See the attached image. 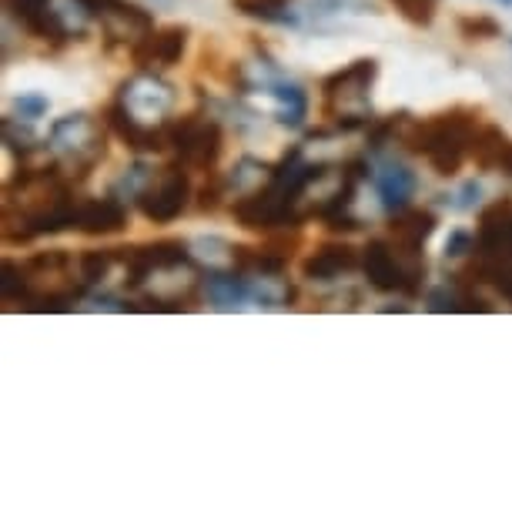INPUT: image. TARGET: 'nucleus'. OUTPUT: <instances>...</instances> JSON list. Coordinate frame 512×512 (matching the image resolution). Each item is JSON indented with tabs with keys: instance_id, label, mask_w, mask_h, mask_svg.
Returning <instances> with one entry per match:
<instances>
[{
	"instance_id": "f257e3e1",
	"label": "nucleus",
	"mask_w": 512,
	"mask_h": 512,
	"mask_svg": "<svg viewBox=\"0 0 512 512\" xmlns=\"http://www.w3.org/2000/svg\"><path fill=\"white\" fill-rule=\"evenodd\" d=\"M77 181L64 164L24 168L7 181L4 191V238L7 245H27L34 238L74 231L81 198L74 195Z\"/></svg>"
},
{
	"instance_id": "f03ea898",
	"label": "nucleus",
	"mask_w": 512,
	"mask_h": 512,
	"mask_svg": "<svg viewBox=\"0 0 512 512\" xmlns=\"http://www.w3.org/2000/svg\"><path fill=\"white\" fill-rule=\"evenodd\" d=\"M91 288L81 275V258L71 251L51 248L27 255L21 262L7 258L4 262V302L41 308V312H61L81 302Z\"/></svg>"
},
{
	"instance_id": "7ed1b4c3",
	"label": "nucleus",
	"mask_w": 512,
	"mask_h": 512,
	"mask_svg": "<svg viewBox=\"0 0 512 512\" xmlns=\"http://www.w3.org/2000/svg\"><path fill=\"white\" fill-rule=\"evenodd\" d=\"M479 128V108H452L422 121L409 118L399 141L405 144V151L419 154L436 175L452 178L462 171V164L472 161V141H476Z\"/></svg>"
},
{
	"instance_id": "20e7f679",
	"label": "nucleus",
	"mask_w": 512,
	"mask_h": 512,
	"mask_svg": "<svg viewBox=\"0 0 512 512\" xmlns=\"http://www.w3.org/2000/svg\"><path fill=\"white\" fill-rule=\"evenodd\" d=\"M379 77V61L359 57L342 71L325 77L322 84V118L332 121L338 131H355L372 121V84Z\"/></svg>"
},
{
	"instance_id": "39448f33",
	"label": "nucleus",
	"mask_w": 512,
	"mask_h": 512,
	"mask_svg": "<svg viewBox=\"0 0 512 512\" xmlns=\"http://www.w3.org/2000/svg\"><path fill=\"white\" fill-rule=\"evenodd\" d=\"M362 272L375 292L382 295H409L422 292L425 278V258L422 251H409L395 245L392 238H372L362 248Z\"/></svg>"
},
{
	"instance_id": "423d86ee",
	"label": "nucleus",
	"mask_w": 512,
	"mask_h": 512,
	"mask_svg": "<svg viewBox=\"0 0 512 512\" xmlns=\"http://www.w3.org/2000/svg\"><path fill=\"white\" fill-rule=\"evenodd\" d=\"M168 151L185 168L208 175L225 151V134H221V124L208 118L205 111H191L185 118L168 121Z\"/></svg>"
},
{
	"instance_id": "0eeeda50",
	"label": "nucleus",
	"mask_w": 512,
	"mask_h": 512,
	"mask_svg": "<svg viewBox=\"0 0 512 512\" xmlns=\"http://www.w3.org/2000/svg\"><path fill=\"white\" fill-rule=\"evenodd\" d=\"M231 215H235L241 228L265 231V235H278V231H285V228H298L305 218L302 211H298V201L288 198L285 191H278L268 178L258 188L238 195L235 205H231Z\"/></svg>"
},
{
	"instance_id": "6e6552de",
	"label": "nucleus",
	"mask_w": 512,
	"mask_h": 512,
	"mask_svg": "<svg viewBox=\"0 0 512 512\" xmlns=\"http://www.w3.org/2000/svg\"><path fill=\"white\" fill-rule=\"evenodd\" d=\"M51 148L61 154L64 168H74L71 178H88L94 161L104 158V131L88 114H67L51 124Z\"/></svg>"
},
{
	"instance_id": "1a4fd4ad",
	"label": "nucleus",
	"mask_w": 512,
	"mask_h": 512,
	"mask_svg": "<svg viewBox=\"0 0 512 512\" xmlns=\"http://www.w3.org/2000/svg\"><path fill=\"white\" fill-rule=\"evenodd\" d=\"M138 211L154 225H168V221L181 218V211L191 201V178L188 168L181 161L168 164L161 171H151V178L144 181V188L134 195Z\"/></svg>"
},
{
	"instance_id": "9d476101",
	"label": "nucleus",
	"mask_w": 512,
	"mask_h": 512,
	"mask_svg": "<svg viewBox=\"0 0 512 512\" xmlns=\"http://www.w3.org/2000/svg\"><path fill=\"white\" fill-rule=\"evenodd\" d=\"M118 265H124V282L128 288H144L154 275H168L175 268L191 265L188 245L175 238H161L151 245H134V248H114Z\"/></svg>"
},
{
	"instance_id": "9b49d317",
	"label": "nucleus",
	"mask_w": 512,
	"mask_h": 512,
	"mask_svg": "<svg viewBox=\"0 0 512 512\" xmlns=\"http://www.w3.org/2000/svg\"><path fill=\"white\" fill-rule=\"evenodd\" d=\"M91 21L101 24L108 44H124L131 51L141 37L154 31V17L131 0H77Z\"/></svg>"
},
{
	"instance_id": "f8f14e48",
	"label": "nucleus",
	"mask_w": 512,
	"mask_h": 512,
	"mask_svg": "<svg viewBox=\"0 0 512 512\" xmlns=\"http://www.w3.org/2000/svg\"><path fill=\"white\" fill-rule=\"evenodd\" d=\"M114 101H121L144 124H168V114L175 108V91L161 77L144 71L138 77H131V81H124Z\"/></svg>"
},
{
	"instance_id": "ddd939ff",
	"label": "nucleus",
	"mask_w": 512,
	"mask_h": 512,
	"mask_svg": "<svg viewBox=\"0 0 512 512\" xmlns=\"http://www.w3.org/2000/svg\"><path fill=\"white\" fill-rule=\"evenodd\" d=\"M11 21H17L27 34L47 44H64L77 34L67 17L57 11L54 0H4Z\"/></svg>"
},
{
	"instance_id": "4468645a",
	"label": "nucleus",
	"mask_w": 512,
	"mask_h": 512,
	"mask_svg": "<svg viewBox=\"0 0 512 512\" xmlns=\"http://www.w3.org/2000/svg\"><path fill=\"white\" fill-rule=\"evenodd\" d=\"M188 47V27L185 24H168V27H154L148 37H141L131 47V61L141 71H161V67H175L185 57Z\"/></svg>"
},
{
	"instance_id": "2eb2a0df",
	"label": "nucleus",
	"mask_w": 512,
	"mask_h": 512,
	"mask_svg": "<svg viewBox=\"0 0 512 512\" xmlns=\"http://www.w3.org/2000/svg\"><path fill=\"white\" fill-rule=\"evenodd\" d=\"M108 128H111V134H118L131 151H144V154L168 151V124H144L134 118L121 101H111Z\"/></svg>"
},
{
	"instance_id": "dca6fc26",
	"label": "nucleus",
	"mask_w": 512,
	"mask_h": 512,
	"mask_svg": "<svg viewBox=\"0 0 512 512\" xmlns=\"http://www.w3.org/2000/svg\"><path fill=\"white\" fill-rule=\"evenodd\" d=\"M355 268H362V255L349 245H318L312 255L302 262V275L308 278V282H338V278L352 275Z\"/></svg>"
},
{
	"instance_id": "f3484780",
	"label": "nucleus",
	"mask_w": 512,
	"mask_h": 512,
	"mask_svg": "<svg viewBox=\"0 0 512 512\" xmlns=\"http://www.w3.org/2000/svg\"><path fill=\"white\" fill-rule=\"evenodd\" d=\"M124 225H128V208H124L121 198H81L74 231L91 238H104V235H118V231H124Z\"/></svg>"
},
{
	"instance_id": "a211bd4d",
	"label": "nucleus",
	"mask_w": 512,
	"mask_h": 512,
	"mask_svg": "<svg viewBox=\"0 0 512 512\" xmlns=\"http://www.w3.org/2000/svg\"><path fill=\"white\" fill-rule=\"evenodd\" d=\"M436 215H432L429 208H402L395 211L392 221H389V238L395 241V245L409 248V251H422L425 241H429L432 235H436Z\"/></svg>"
},
{
	"instance_id": "6ab92c4d",
	"label": "nucleus",
	"mask_w": 512,
	"mask_h": 512,
	"mask_svg": "<svg viewBox=\"0 0 512 512\" xmlns=\"http://www.w3.org/2000/svg\"><path fill=\"white\" fill-rule=\"evenodd\" d=\"M205 292L211 298V305L215 308H238L245 305L251 295H255V278H248L245 272H238V268H218V272H208L205 278Z\"/></svg>"
},
{
	"instance_id": "aec40b11",
	"label": "nucleus",
	"mask_w": 512,
	"mask_h": 512,
	"mask_svg": "<svg viewBox=\"0 0 512 512\" xmlns=\"http://www.w3.org/2000/svg\"><path fill=\"white\" fill-rule=\"evenodd\" d=\"M375 191L382 198V208L395 215V211L409 208V198L415 195V175L405 164H382L375 175Z\"/></svg>"
},
{
	"instance_id": "412c9836",
	"label": "nucleus",
	"mask_w": 512,
	"mask_h": 512,
	"mask_svg": "<svg viewBox=\"0 0 512 512\" xmlns=\"http://www.w3.org/2000/svg\"><path fill=\"white\" fill-rule=\"evenodd\" d=\"M509 148H512L509 134L502 131L499 124L482 121L476 141H472V164H476L479 171H499L502 161H506Z\"/></svg>"
},
{
	"instance_id": "4be33fe9",
	"label": "nucleus",
	"mask_w": 512,
	"mask_h": 512,
	"mask_svg": "<svg viewBox=\"0 0 512 512\" xmlns=\"http://www.w3.org/2000/svg\"><path fill=\"white\" fill-rule=\"evenodd\" d=\"M268 94H272V101H275L278 124H285V128H302L308 118V94L298 88V84H288V81L268 84Z\"/></svg>"
},
{
	"instance_id": "5701e85b",
	"label": "nucleus",
	"mask_w": 512,
	"mask_h": 512,
	"mask_svg": "<svg viewBox=\"0 0 512 512\" xmlns=\"http://www.w3.org/2000/svg\"><path fill=\"white\" fill-rule=\"evenodd\" d=\"M456 27H459V34L466 37V41H496V37H502L499 21H492V17H486V14L459 17Z\"/></svg>"
},
{
	"instance_id": "b1692460",
	"label": "nucleus",
	"mask_w": 512,
	"mask_h": 512,
	"mask_svg": "<svg viewBox=\"0 0 512 512\" xmlns=\"http://www.w3.org/2000/svg\"><path fill=\"white\" fill-rule=\"evenodd\" d=\"M389 4L412 27H429L432 21H436V11H439V0H389Z\"/></svg>"
},
{
	"instance_id": "393cba45",
	"label": "nucleus",
	"mask_w": 512,
	"mask_h": 512,
	"mask_svg": "<svg viewBox=\"0 0 512 512\" xmlns=\"http://www.w3.org/2000/svg\"><path fill=\"white\" fill-rule=\"evenodd\" d=\"M228 185H231L228 178H221V175H215V171H208L205 188L198 191V211H218L221 201L228 198Z\"/></svg>"
},
{
	"instance_id": "a878e982",
	"label": "nucleus",
	"mask_w": 512,
	"mask_h": 512,
	"mask_svg": "<svg viewBox=\"0 0 512 512\" xmlns=\"http://www.w3.org/2000/svg\"><path fill=\"white\" fill-rule=\"evenodd\" d=\"M47 108H51V104H47L44 94H21V98L14 101V114H17L21 121H37V118H44Z\"/></svg>"
},
{
	"instance_id": "bb28decb",
	"label": "nucleus",
	"mask_w": 512,
	"mask_h": 512,
	"mask_svg": "<svg viewBox=\"0 0 512 512\" xmlns=\"http://www.w3.org/2000/svg\"><path fill=\"white\" fill-rule=\"evenodd\" d=\"M466 251H476V238L469 231H452L449 241H446V258H459Z\"/></svg>"
},
{
	"instance_id": "cd10ccee",
	"label": "nucleus",
	"mask_w": 512,
	"mask_h": 512,
	"mask_svg": "<svg viewBox=\"0 0 512 512\" xmlns=\"http://www.w3.org/2000/svg\"><path fill=\"white\" fill-rule=\"evenodd\" d=\"M499 175H506V178H512V148H509V154H506V161H502Z\"/></svg>"
},
{
	"instance_id": "c85d7f7f",
	"label": "nucleus",
	"mask_w": 512,
	"mask_h": 512,
	"mask_svg": "<svg viewBox=\"0 0 512 512\" xmlns=\"http://www.w3.org/2000/svg\"><path fill=\"white\" fill-rule=\"evenodd\" d=\"M499 4H502V7H512V0H499Z\"/></svg>"
}]
</instances>
